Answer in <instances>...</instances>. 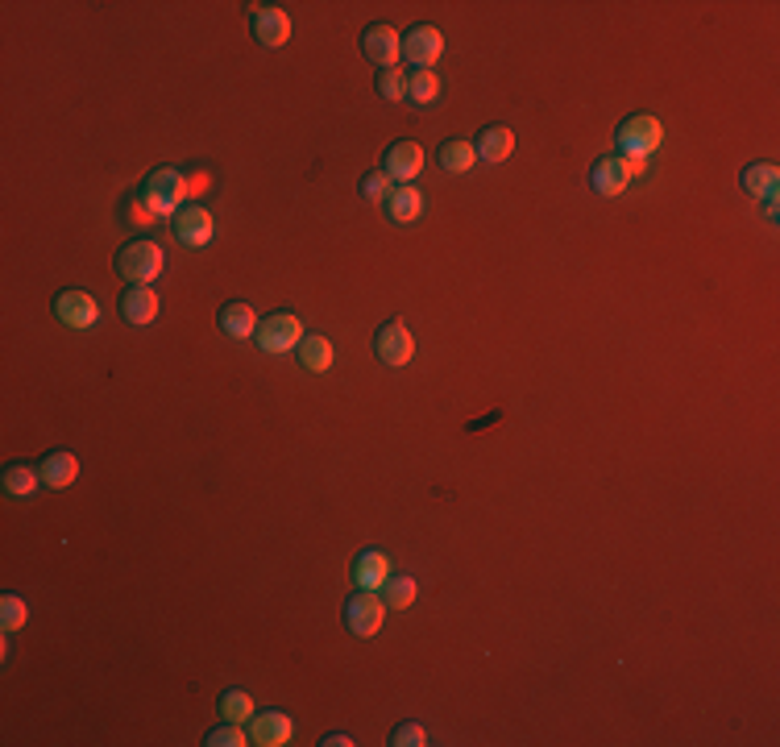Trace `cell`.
I'll return each mask as SVG.
<instances>
[{
	"label": "cell",
	"mask_w": 780,
	"mask_h": 747,
	"mask_svg": "<svg viewBox=\"0 0 780 747\" xmlns=\"http://www.w3.org/2000/svg\"><path fill=\"white\" fill-rule=\"evenodd\" d=\"M113 266H117V274H121L125 283H133V287H150L158 274H162L166 258H162V249H158L154 241L137 237V241H125V245L117 249Z\"/></svg>",
	"instance_id": "1"
},
{
	"label": "cell",
	"mask_w": 780,
	"mask_h": 747,
	"mask_svg": "<svg viewBox=\"0 0 780 747\" xmlns=\"http://www.w3.org/2000/svg\"><path fill=\"white\" fill-rule=\"evenodd\" d=\"M183 196H187V183H183V175L175 171V166H158V171H150L142 191H137V200L146 204L150 216H175Z\"/></svg>",
	"instance_id": "2"
},
{
	"label": "cell",
	"mask_w": 780,
	"mask_h": 747,
	"mask_svg": "<svg viewBox=\"0 0 780 747\" xmlns=\"http://www.w3.org/2000/svg\"><path fill=\"white\" fill-rule=\"evenodd\" d=\"M615 142H619V154H623V158L639 162V158H648L652 150H660V142H664V125H660L656 117H648V113H635V117H627V121L619 125Z\"/></svg>",
	"instance_id": "3"
},
{
	"label": "cell",
	"mask_w": 780,
	"mask_h": 747,
	"mask_svg": "<svg viewBox=\"0 0 780 747\" xmlns=\"http://www.w3.org/2000/svg\"><path fill=\"white\" fill-rule=\"evenodd\" d=\"M382 619H386V602L378 598V590H357L345 602V627H349V635H357V640L378 635Z\"/></svg>",
	"instance_id": "4"
},
{
	"label": "cell",
	"mask_w": 780,
	"mask_h": 747,
	"mask_svg": "<svg viewBox=\"0 0 780 747\" xmlns=\"http://www.w3.org/2000/svg\"><path fill=\"white\" fill-rule=\"evenodd\" d=\"M374 353H378V362L390 366V370L407 366L411 357H415V341H411L407 324H403V320H386V324L374 332Z\"/></svg>",
	"instance_id": "5"
},
{
	"label": "cell",
	"mask_w": 780,
	"mask_h": 747,
	"mask_svg": "<svg viewBox=\"0 0 780 747\" xmlns=\"http://www.w3.org/2000/svg\"><path fill=\"white\" fill-rule=\"evenodd\" d=\"M303 341V324L291 312H274L258 324V349L262 353H291Z\"/></svg>",
	"instance_id": "6"
},
{
	"label": "cell",
	"mask_w": 780,
	"mask_h": 747,
	"mask_svg": "<svg viewBox=\"0 0 780 747\" xmlns=\"http://www.w3.org/2000/svg\"><path fill=\"white\" fill-rule=\"evenodd\" d=\"M635 166H639V162H631V158H623V154H606V158H598V162L590 166V187L598 191V196H623L627 183H631V175H635Z\"/></svg>",
	"instance_id": "7"
},
{
	"label": "cell",
	"mask_w": 780,
	"mask_h": 747,
	"mask_svg": "<svg viewBox=\"0 0 780 747\" xmlns=\"http://www.w3.org/2000/svg\"><path fill=\"white\" fill-rule=\"evenodd\" d=\"M440 50H444V38H440L436 25H411V30L403 34V59L415 71H432V63L440 59Z\"/></svg>",
	"instance_id": "8"
},
{
	"label": "cell",
	"mask_w": 780,
	"mask_h": 747,
	"mask_svg": "<svg viewBox=\"0 0 780 747\" xmlns=\"http://www.w3.org/2000/svg\"><path fill=\"white\" fill-rule=\"evenodd\" d=\"M361 54L374 63V67H382V71H390L399 59H403V38L390 30L386 21H378V25H370L366 34H361Z\"/></svg>",
	"instance_id": "9"
},
{
	"label": "cell",
	"mask_w": 780,
	"mask_h": 747,
	"mask_svg": "<svg viewBox=\"0 0 780 747\" xmlns=\"http://www.w3.org/2000/svg\"><path fill=\"white\" fill-rule=\"evenodd\" d=\"M420 171H424V150H420V142H411V137H399V142L386 146V154H382V175L399 179V183H411Z\"/></svg>",
	"instance_id": "10"
},
{
	"label": "cell",
	"mask_w": 780,
	"mask_h": 747,
	"mask_svg": "<svg viewBox=\"0 0 780 747\" xmlns=\"http://www.w3.org/2000/svg\"><path fill=\"white\" fill-rule=\"evenodd\" d=\"M54 320L83 332V328H92L100 320V308H96V299L88 291H59L54 295Z\"/></svg>",
	"instance_id": "11"
},
{
	"label": "cell",
	"mask_w": 780,
	"mask_h": 747,
	"mask_svg": "<svg viewBox=\"0 0 780 747\" xmlns=\"http://www.w3.org/2000/svg\"><path fill=\"white\" fill-rule=\"evenodd\" d=\"M249 30H254V38L262 46H283L291 38V17L278 9V5H258L254 13H249Z\"/></svg>",
	"instance_id": "12"
},
{
	"label": "cell",
	"mask_w": 780,
	"mask_h": 747,
	"mask_svg": "<svg viewBox=\"0 0 780 747\" xmlns=\"http://www.w3.org/2000/svg\"><path fill=\"white\" fill-rule=\"evenodd\" d=\"M291 718L283 710H254V718H249V743H258V747H283L291 739Z\"/></svg>",
	"instance_id": "13"
},
{
	"label": "cell",
	"mask_w": 780,
	"mask_h": 747,
	"mask_svg": "<svg viewBox=\"0 0 780 747\" xmlns=\"http://www.w3.org/2000/svg\"><path fill=\"white\" fill-rule=\"evenodd\" d=\"M171 225H175V237L183 241V245H191V249H200V245H208L212 241V212L208 208H179L175 212V220H171Z\"/></svg>",
	"instance_id": "14"
},
{
	"label": "cell",
	"mask_w": 780,
	"mask_h": 747,
	"mask_svg": "<svg viewBox=\"0 0 780 747\" xmlns=\"http://www.w3.org/2000/svg\"><path fill=\"white\" fill-rule=\"evenodd\" d=\"M117 308H121V320H125V324H137V328H142V324H154V320H158V308H162V303H158V295H154L150 287H129V291L121 295Z\"/></svg>",
	"instance_id": "15"
},
{
	"label": "cell",
	"mask_w": 780,
	"mask_h": 747,
	"mask_svg": "<svg viewBox=\"0 0 780 747\" xmlns=\"http://www.w3.org/2000/svg\"><path fill=\"white\" fill-rule=\"evenodd\" d=\"M386 577H390L386 552L366 548V552H357V557H353V586H357V590H382Z\"/></svg>",
	"instance_id": "16"
},
{
	"label": "cell",
	"mask_w": 780,
	"mask_h": 747,
	"mask_svg": "<svg viewBox=\"0 0 780 747\" xmlns=\"http://www.w3.org/2000/svg\"><path fill=\"white\" fill-rule=\"evenodd\" d=\"M473 150H478L482 162H507L515 150V133L507 125H486L478 137H473Z\"/></svg>",
	"instance_id": "17"
},
{
	"label": "cell",
	"mask_w": 780,
	"mask_h": 747,
	"mask_svg": "<svg viewBox=\"0 0 780 747\" xmlns=\"http://www.w3.org/2000/svg\"><path fill=\"white\" fill-rule=\"evenodd\" d=\"M216 324L225 328L229 337H237V341H245V337H254V332H258V316H254V308H249V303H241V299L225 303V308H220V316H216Z\"/></svg>",
	"instance_id": "18"
},
{
	"label": "cell",
	"mask_w": 780,
	"mask_h": 747,
	"mask_svg": "<svg viewBox=\"0 0 780 747\" xmlns=\"http://www.w3.org/2000/svg\"><path fill=\"white\" fill-rule=\"evenodd\" d=\"M38 474H42V486L63 490V486H71V482H75L79 461H75V453H46V457H42V465H38Z\"/></svg>",
	"instance_id": "19"
},
{
	"label": "cell",
	"mask_w": 780,
	"mask_h": 747,
	"mask_svg": "<svg viewBox=\"0 0 780 747\" xmlns=\"http://www.w3.org/2000/svg\"><path fill=\"white\" fill-rule=\"evenodd\" d=\"M776 187H780V171L772 162H751L743 171V191L756 200H776Z\"/></svg>",
	"instance_id": "20"
},
{
	"label": "cell",
	"mask_w": 780,
	"mask_h": 747,
	"mask_svg": "<svg viewBox=\"0 0 780 747\" xmlns=\"http://www.w3.org/2000/svg\"><path fill=\"white\" fill-rule=\"evenodd\" d=\"M436 162L449 175H465V171H473V162H478V150H473V142H465V137H449V142H440Z\"/></svg>",
	"instance_id": "21"
},
{
	"label": "cell",
	"mask_w": 780,
	"mask_h": 747,
	"mask_svg": "<svg viewBox=\"0 0 780 747\" xmlns=\"http://www.w3.org/2000/svg\"><path fill=\"white\" fill-rule=\"evenodd\" d=\"M424 212V196L415 191L411 183H403V187H395L390 191V200H386V220H395V225H407V220H415Z\"/></svg>",
	"instance_id": "22"
},
{
	"label": "cell",
	"mask_w": 780,
	"mask_h": 747,
	"mask_svg": "<svg viewBox=\"0 0 780 747\" xmlns=\"http://www.w3.org/2000/svg\"><path fill=\"white\" fill-rule=\"evenodd\" d=\"M0 482H5V490H9L13 498H30V494L42 486V474H38V465L13 461V465H5V474H0Z\"/></svg>",
	"instance_id": "23"
},
{
	"label": "cell",
	"mask_w": 780,
	"mask_h": 747,
	"mask_svg": "<svg viewBox=\"0 0 780 747\" xmlns=\"http://www.w3.org/2000/svg\"><path fill=\"white\" fill-rule=\"evenodd\" d=\"M295 357H299L303 370L324 374V370L332 366V341H328V337H303L299 349H295Z\"/></svg>",
	"instance_id": "24"
},
{
	"label": "cell",
	"mask_w": 780,
	"mask_h": 747,
	"mask_svg": "<svg viewBox=\"0 0 780 747\" xmlns=\"http://www.w3.org/2000/svg\"><path fill=\"white\" fill-rule=\"evenodd\" d=\"M415 581L407 577V573H390L386 581H382V602L390 606V611H407V606L415 602Z\"/></svg>",
	"instance_id": "25"
},
{
	"label": "cell",
	"mask_w": 780,
	"mask_h": 747,
	"mask_svg": "<svg viewBox=\"0 0 780 747\" xmlns=\"http://www.w3.org/2000/svg\"><path fill=\"white\" fill-rule=\"evenodd\" d=\"M220 718L249 723V718H254V698H249L245 689H225V694H220Z\"/></svg>",
	"instance_id": "26"
},
{
	"label": "cell",
	"mask_w": 780,
	"mask_h": 747,
	"mask_svg": "<svg viewBox=\"0 0 780 747\" xmlns=\"http://www.w3.org/2000/svg\"><path fill=\"white\" fill-rule=\"evenodd\" d=\"M440 96V79L432 75V71H415V75H407V100L411 104H432Z\"/></svg>",
	"instance_id": "27"
},
{
	"label": "cell",
	"mask_w": 780,
	"mask_h": 747,
	"mask_svg": "<svg viewBox=\"0 0 780 747\" xmlns=\"http://www.w3.org/2000/svg\"><path fill=\"white\" fill-rule=\"evenodd\" d=\"M25 619H30V606H25V598H17V594H5V598H0V627H5V635L21 631Z\"/></svg>",
	"instance_id": "28"
},
{
	"label": "cell",
	"mask_w": 780,
	"mask_h": 747,
	"mask_svg": "<svg viewBox=\"0 0 780 747\" xmlns=\"http://www.w3.org/2000/svg\"><path fill=\"white\" fill-rule=\"evenodd\" d=\"M378 96L390 100V104H395V100H407V75H403L399 67L382 71V75H378Z\"/></svg>",
	"instance_id": "29"
},
{
	"label": "cell",
	"mask_w": 780,
	"mask_h": 747,
	"mask_svg": "<svg viewBox=\"0 0 780 747\" xmlns=\"http://www.w3.org/2000/svg\"><path fill=\"white\" fill-rule=\"evenodd\" d=\"M204 743H208V747H241V743H249V735L241 731V723H229V718H225V723H220L216 731L204 735Z\"/></svg>",
	"instance_id": "30"
},
{
	"label": "cell",
	"mask_w": 780,
	"mask_h": 747,
	"mask_svg": "<svg viewBox=\"0 0 780 747\" xmlns=\"http://www.w3.org/2000/svg\"><path fill=\"white\" fill-rule=\"evenodd\" d=\"M361 196L366 200H390V175H382V171H370L366 179H361Z\"/></svg>",
	"instance_id": "31"
},
{
	"label": "cell",
	"mask_w": 780,
	"mask_h": 747,
	"mask_svg": "<svg viewBox=\"0 0 780 747\" xmlns=\"http://www.w3.org/2000/svg\"><path fill=\"white\" fill-rule=\"evenodd\" d=\"M390 743H395V747H424L428 743V731L420 723H403V727H395Z\"/></svg>",
	"instance_id": "32"
},
{
	"label": "cell",
	"mask_w": 780,
	"mask_h": 747,
	"mask_svg": "<svg viewBox=\"0 0 780 747\" xmlns=\"http://www.w3.org/2000/svg\"><path fill=\"white\" fill-rule=\"evenodd\" d=\"M320 743H324V747H349V743H353V739H349V735H345V731H332V735H324V739H320Z\"/></svg>",
	"instance_id": "33"
}]
</instances>
